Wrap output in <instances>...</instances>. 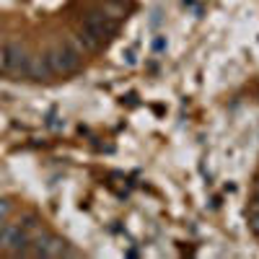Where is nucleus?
<instances>
[{
    "instance_id": "nucleus-1",
    "label": "nucleus",
    "mask_w": 259,
    "mask_h": 259,
    "mask_svg": "<svg viewBox=\"0 0 259 259\" xmlns=\"http://www.w3.org/2000/svg\"><path fill=\"white\" fill-rule=\"evenodd\" d=\"M29 254H34V256H73L75 251L68 249V244H65L62 239H57V236L36 231V239L31 241V251Z\"/></svg>"
},
{
    "instance_id": "nucleus-2",
    "label": "nucleus",
    "mask_w": 259,
    "mask_h": 259,
    "mask_svg": "<svg viewBox=\"0 0 259 259\" xmlns=\"http://www.w3.org/2000/svg\"><path fill=\"white\" fill-rule=\"evenodd\" d=\"M45 57L50 62L52 73H73V70H78V65H80V50L75 45H62V47L47 52Z\"/></svg>"
},
{
    "instance_id": "nucleus-3",
    "label": "nucleus",
    "mask_w": 259,
    "mask_h": 259,
    "mask_svg": "<svg viewBox=\"0 0 259 259\" xmlns=\"http://www.w3.org/2000/svg\"><path fill=\"white\" fill-rule=\"evenodd\" d=\"M6 246L16 254V256H24L31 251V233L26 228H21L16 223H6Z\"/></svg>"
},
{
    "instance_id": "nucleus-4",
    "label": "nucleus",
    "mask_w": 259,
    "mask_h": 259,
    "mask_svg": "<svg viewBox=\"0 0 259 259\" xmlns=\"http://www.w3.org/2000/svg\"><path fill=\"white\" fill-rule=\"evenodd\" d=\"M29 55L24 47H18V45H6L3 47V55H0V62H3V68L11 70V73H24L29 70Z\"/></svg>"
},
{
    "instance_id": "nucleus-5",
    "label": "nucleus",
    "mask_w": 259,
    "mask_h": 259,
    "mask_svg": "<svg viewBox=\"0 0 259 259\" xmlns=\"http://www.w3.org/2000/svg\"><path fill=\"white\" fill-rule=\"evenodd\" d=\"M26 75H29V78H36V80L50 78V75H52V68H50L47 57H31V60H29V70H26Z\"/></svg>"
},
{
    "instance_id": "nucleus-6",
    "label": "nucleus",
    "mask_w": 259,
    "mask_h": 259,
    "mask_svg": "<svg viewBox=\"0 0 259 259\" xmlns=\"http://www.w3.org/2000/svg\"><path fill=\"white\" fill-rule=\"evenodd\" d=\"M21 228H26L29 233H34V231H39V221L34 218V215H24V221L18 223Z\"/></svg>"
},
{
    "instance_id": "nucleus-7",
    "label": "nucleus",
    "mask_w": 259,
    "mask_h": 259,
    "mask_svg": "<svg viewBox=\"0 0 259 259\" xmlns=\"http://www.w3.org/2000/svg\"><path fill=\"white\" fill-rule=\"evenodd\" d=\"M163 47H166V41H163V39H156V41H153V50H156V52H161Z\"/></svg>"
},
{
    "instance_id": "nucleus-8",
    "label": "nucleus",
    "mask_w": 259,
    "mask_h": 259,
    "mask_svg": "<svg viewBox=\"0 0 259 259\" xmlns=\"http://www.w3.org/2000/svg\"><path fill=\"white\" fill-rule=\"evenodd\" d=\"M127 62H130V65H135V50H130V52H127Z\"/></svg>"
},
{
    "instance_id": "nucleus-9",
    "label": "nucleus",
    "mask_w": 259,
    "mask_h": 259,
    "mask_svg": "<svg viewBox=\"0 0 259 259\" xmlns=\"http://www.w3.org/2000/svg\"><path fill=\"white\" fill-rule=\"evenodd\" d=\"M254 205L259 207V187H256V192H254Z\"/></svg>"
}]
</instances>
